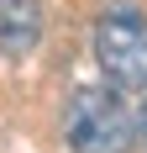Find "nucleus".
<instances>
[{
	"label": "nucleus",
	"mask_w": 147,
	"mask_h": 153,
	"mask_svg": "<svg viewBox=\"0 0 147 153\" xmlns=\"http://www.w3.org/2000/svg\"><path fill=\"white\" fill-rule=\"evenodd\" d=\"M95 63L116 90H147V16L116 5L95 21Z\"/></svg>",
	"instance_id": "f03ea898"
},
{
	"label": "nucleus",
	"mask_w": 147,
	"mask_h": 153,
	"mask_svg": "<svg viewBox=\"0 0 147 153\" xmlns=\"http://www.w3.org/2000/svg\"><path fill=\"white\" fill-rule=\"evenodd\" d=\"M63 137L74 153H132L137 143V116L126 111L110 85H84L68 95L63 111Z\"/></svg>",
	"instance_id": "f257e3e1"
},
{
	"label": "nucleus",
	"mask_w": 147,
	"mask_h": 153,
	"mask_svg": "<svg viewBox=\"0 0 147 153\" xmlns=\"http://www.w3.org/2000/svg\"><path fill=\"white\" fill-rule=\"evenodd\" d=\"M137 137L147 143V100H142V111H137Z\"/></svg>",
	"instance_id": "20e7f679"
},
{
	"label": "nucleus",
	"mask_w": 147,
	"mask_h": 153,
	"mask_svg": "<svg viewBox=\"0 0 147 153\" xmlns=\"http://www.w3.org/2000/svg\"><path fill=\"white\" fill-rule=\"evenodd\" d=\"M42 42V5L37 0H0V53L26 58Z\"/></svg>",
	"instance_id": "7ed1b4c3"
}]
</instances>
